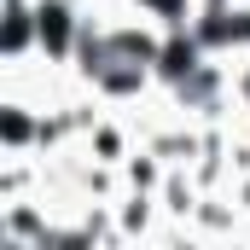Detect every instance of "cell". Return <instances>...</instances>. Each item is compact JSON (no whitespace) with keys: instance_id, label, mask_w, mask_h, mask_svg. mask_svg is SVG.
Here are the masks:
<instances>
[{"instance_id":"7a4b0ae2","label":"cell","mask_w":250,"mask_h":250,"mask_svg":"<svg viewBox=\"0 0 250 250\" xmlns=\"http://www.w3.org/2000/svg\"><path fill=\"white\" fill-rule=\"evenodd\" d=\"M233 99H239V111L250 117V53H233Z\"/></svg>"},{"instance_id":"6da1fadb","label":"cell","mask_w":250,"mask_h":250,"mask_svg":"<svg viewBox=\"0 0 250 250\" xmlns=\"http://www.w3.org/2000/svg\"><path fill=\"white\" fill-rule=\"evenodd\" d=\"M41 117H47L41 99H23V87L6 93V105H0V146H6V157H41Z\"/></svg>"}]
</instances>
